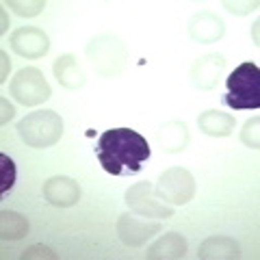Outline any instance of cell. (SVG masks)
<instances>
[{
	"label": "cell",
	"mask_w": 260,
	"mask_h": 260,
	"mask_svg": "<svg viewBox=\"0 0 260 260\" xmlns=\"http://www.w3.org/2000/svg\"><path fill=\"white\" fill-rule=\"evenodd\" d=\"M254 42L258 44V22L254 24Z\"/></svg>",
	"instance_id": "27"
},
{
	"label": "cell",
	"mask_w": 260,
	"mask_h": 260,
	"mask_svg": "<svg viewBox=\"0 0 260 260\" xmlns=\"http://www.w3.org/2000/svg\"><path fill=\"white\" fill-rule=\"evenodd\" d=\"M228 85V95L223 102L234 111L243 109H258L260 107V70L256 63L245 61L225 80Z\"/></svg>",
	"instance_id": "4"
},
{
	"label": "cell",
	"mask_w": 260,
	"mask_h": 260,
	"mask_svg": "<svg viewBox=\"0 0 260 260\" xmlns=\"http://www.w3.org/2000/svg\"><path fill=\"white\" fill-rule=\"evenodd\" d=\"M154 195L167 206H184L195 195V178L184 167L165 169L158 176V182L154 186Z\"/></svg>",
	"instance_id": "5"
},
{
	"label": "cell",
	"mask_w": 260,
	"mask_h": 260,
	"mask_svg": "<svg viewBox=\"0 0 260 260\" xmlns=\"http://www.w3.org/2000/svg\"><path fill=\"white\" fill-rule=\"evenodd\" d=\"M5 7L13 9L22 18H32L46 9V3L44 0H9V3H5Z\"/></svg>",
	"instance_id": "19"
},
{
	"label": "cell",
	"mask_w": 260,
	"mask_h": 260,
	"mask_svg": "<svg viewBox=\"0 0 260 260\" xmlns=\"http://www.w3.org/2000/svg\"><path fill=\"white\" fill-rule=\"evenodd\" d=\"M225 56L219 52H208L191 65V83L200 91H210L219 85L225 74Z\"/></svg>",
	"instance_id": "9"
},
{
	"label": "cell",
	"mask_w": 260,
	"mask_h": 260,
	"mask_svg": "<svg viewBox=\"0 0 260 260\" xmlns=\"http://www.w3.org/2000/svg\"><path fill=\"white\" fill-rule=\"evenodd\" d=\"M239 256H241L239 243L230 237H210L198 249V258L202 260H234Z\"/></svg>",
	"instance_id": "16"
},
{
	"label": "cell",
	"mask_w": 260,
	"mask_h": 260,
	"mask_svg": "<svg viewBox=\"0 0 260 260\" xmlns=\"http://www.w3.org/2000/svg\"><path fill=\"white\" fill-rule=\"evenodd\" d=\"M198 126L204 135L208 137H230L237 126V119L230 113H221V111H204L198 117Z\"/></svg>",
	"instance_id": "17"
},
{
	"label": "cell",
	"mask_w": 260,
	"mask_h": 260,
	"mask_svg": "<svg viewBox=\"0 0 260 260\" xmlns=\"http://www.w3.org/2000/svg\"><path fill=\"white\" fill-rule=\"evenodd\" d=\"M117 237L119 241L128 247H143L154 234H158L162 230L160 221H141L135 215H119L117 219Z\"/></svg>",
	"instance_id": "10"
},
{
	"label": "cell",
	"mask_w": 260,
	"mask_h": 260,
	"mask_svg": "<svg viewBox=\"0 0 260 260\" xmlns=\"http://www.w3.org/2000/svg\"><path fill=\"white\" fill-rule=\"evenodd\" d=\"M0 59H3V74H0V83H5L7 74H9V68H11V59H9V54H7L5 50L0 52Z\"/></svg>",
	"instance_id": "25"
},
{
	"label": "cell",
	"mask_w": 260,
	"mask_h": 260,
	"mask_svg": "<svg viewBox=\"0 0 260 260\" xmlns=\"http://www.w3.org/2000/svg\"><path fill=\"white\" fill-rule=\"evenodd\" d=\"M126 204L135 215L148 217V219H169L174 217V206H167L154 195L152 182L143 180L133 184L126 191Z\"/></svg>",
	"instance_id": "7"
},
{
	"label": "cell",
	"mask_w": 260,
	"mask_h": 260,
	"mask_svg": "<svg viewBox=\"0 0 260 260\" xmlns=\"http://www.w3.org/2000/svg\"><path fill=\"white\" fill-rule=\"evenodd\" d=\"M0 107H3V117H0V124L7 126V124H9V121L13 119V113H15V109H13L11 104H9V100H7V98H3V100H0Z\"/></svg>",
	"instance_id": "24"
},
{
	"label": "cell",
	"mask_w": 260,
	"mask_h": 260,
	"mask_svg": "<svg viewBox=\"0 0 260 260\" xmlns=\"http://www.w3.org/2000/svg\"><path fill=\"white\" fill-rule=\"evenodd\" d=\"M156 141L160 145L162 152L167 154H178L184 152L191 143V135H189V126L180 119H172L167 124H162L160 130L156 133Z\"/></svg>",
	"instance_id": "13"
},
{
	"label": "cell",
	"mask_w": 260,
	"mask_h": 260,
	"mask_svg": "<svg viewBox=\"0 0 260 260\" xmlns=\"http://www.w3.org/2000/svg\"><path fill=\"white\" fill-rule=\"evenodd\" d=\"M87 59L91 61L98 76L102 78H117L124 74L128 65V48L117 35L102 32L95 35L85 48Z\"/></svg>",
	"instance_id": "2"
},
{
	"label": "cell",
	"mask_w": 260,
	"mask_h": 260,
	"mask_svg": "<svg viewBox=\"0 0 260 260\" xmlns=\"http://www.w3.org/2000/svg\"><path fill=\"white\" fill-rule=\"evenodd\" d=\"M18 135L20 139L35 150L52 148L63 137V119L59 113L50 109L32 111L24 119L18 121Z\"/></svg>",
	"instance_id": "3"
},
{
	"label": "cell",
	"mask_w": 260,
	"mask_h": 260,
	"mask_svg": "<svg viewBox=\"0 0 260 260\" xmlns=\"http://www.w3.org/2000/svg\"><path fill=\"white\" fill-rule=\"evenodd\" d=\"M20 258H22V260H28V258H56V254H54L52 249L44 247V245H32L30 249L24 251Z\"/></svg>",
	"instance_id": "23"
},
{
	"label": "cell",
	"mask_w": 260,
	"mask_h": 260,
	"mask_svg": "<svg viewBox=\"0 0 260 260\" xmlns=\"http://www.w3.org/2000/svg\"><path fill=\"white\" fill-rule=\"evenodd\" d=\"M0 169H3V184H0V193H7L13 186L15 182V165H13V160L7 156V154H0Z\"/></svg>",
	"instance_id": "21"
},
{
	"label": "cell",
	"mask_w": 260,
	"mask_h": 260,
	"mask_svg": "<svg viewBox=\"0 0 260 260\" xmlns=\"http://www.w3.org/2000/svg\"><path fill=\"white\" fill-rule=\"evenodd\" d=\"M9 95L15 102L24 104V107H37L50 100L52 89L48 85L42 70L37 68H22L18 74L11 78L9 83Z\"/></svg>",
	"instance_id": "6"
},
{
	"label": "cell",
	"mask_w": 260,
	"mask_h": 260,
	"mask_svg": "<svg viewBox=\"0 0 260 260\" xmlns=\"http://www.w3.org/2000/svg\"><path fill=\"white\" fill-rule=\"evenodd\" d=\"M225 24L213 11H200L189 20V35L198 44H215L223 37Z\"/></svg>",
	"instance_id": "12"
},
{
	"label": "cell",
	"mask_w": 260,
	"mask_h": 260,
	"mask_svg": "<svg viewBox=\"0 0 260 260\" xmlns=\"http://www.w3.org/2000/svg\"><path fill=\"white\" fill-rule=\"evenodd\" d=\"M42 193H44V200L48 204H52L56 208H70V206L78 204V200H80L78 182L68 176H54L50 180H46Z\"/></svg>",
	"instance_id": "11"
},
{
	"label": "cell",
	"mask_w": 260,
	"mask_h": 260,
	"mask_svg": "<svg viewBox=\"0 0 260 260\" xmlns=\"http://www.w3.org/2000/svg\"><path fill=\"white\" fill-rule=\"evenodd\" d=\"M241 141L247 145L251 150H258L260 145V117H251L243 124V130H241Z\"/></svg>",
	"instance_id": "20"
},
{
	"label": "cell",
	"mask_w": 260,
	"mask_h": 260,
	"mask_svg": "<svg viewBox=\"0 0 260 260\" xmlns=\"http://www.w3.org/2000/svg\"><path fill=\"white\" fill-rule=\"evenodd\" d=\"M0 32H3V35L7 32V13L5 11H3V26H0Z\"/></svg>",
	"instance_id": "26"
},
{
	"label": "cell",
	"mask_w": 260,
	"mask_h": 260,
	"mask_svg": "<svg viewBox=\"0 0 260 260\" xmlns=\"http://www.w3.org/2000/svg\"><path fill=\"white\" fill-rule=\"evenodd\" d=\"M95 156L104 172L113 176L139 174L143 162L150 158V145L133 128L104 130L98 139Z\"/></svg>",
	"instance_id": "1"
},
{
	"label": "cell",
	"mask_w": 260,
	"mask_h": 260,
	"mask_svg": "<svg viewBox=\"0 0 260 260\" xmlns=\"http://www.w3.org/2000/svg\"><path fill=\"white\" fill-rule=\"evenodd\" d=\"M223 7L230 13H234V15H247L254 7H258V3H230V0H223Z\"/></svg>",
	"instance_id": "22"
},
{
	"label": "cell",
	"mask_w": 260,
	"mask_h": 260,
	"mask_svg": "<svg viewBox=\"0 0 260 260\" xmlns=\"http://www.w3.org/2000/svg\"><path fill=\"white\" fill-rule=\"evenodd\" d=\"M52 70H54V78L59 80V85L70 89V91H76V89H80L87 83L85 72L78 65L74 54H61L59 59L54 61Z\"/></svg>",
	"instance_id": "15"
},
{
	"label": "cell",
	"mask_w": 260,
	"mask_h": 260,
	"mask_svg": "<svg viewBox=\"0 0 260 260\" xmlns=\"http://www.w3.org/2000/svg\"><path fill=\"white\" fill-rule=\"evenodd\" d=\"M186 249H189V243H186V239L182 234L167 232L148 247L145 258H150V260H178V258L186 256Z\"/></svg>",
	"instance_id": "14"
},
{
	"label": "cell",
	"mask_w": 260,
	"mask_h": 260,
	"mask_svg": "<svg viewBox=\"0 0 260 260\" xmlns=\"http://www.w3.org/2000/svg\"><path fill=\"white\" fill-rule=\"evenodd\" d=\"M28 221L26 217L15 210H3L0 213V239L3 241H22L28 237Z\"/></svg>",
	"instance_id": "18"
},
{
	"label": "cell",
	"mask_w": 260,
	"mask_h": 260,
	"mask_svg": "<svg viewBox=\"0 0 260 260\" xmlns=\"http://www.w3.org/2000/svg\"><path fill=\"white\" fill-rule=\"evenodd\" d=\"M9 46L24 59H42L50 50V37L37 26H22L11 32Z\"/></svg>",
	"instance_id": "8"
}]
</instances>
